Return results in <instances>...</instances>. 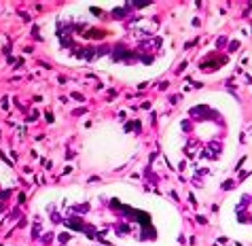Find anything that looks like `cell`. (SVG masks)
<instances>
[{
    "mask_svg": "<svg viewBox=\"0 0 252 246\" xmlns=\"http://www.w3.org/2000/svg\"><path fill=\"white\" fill-rule=\"evenodd\" d=\"M231 219L252 231V178H248L237 195L233 193L231 198Z\"/></svg>",
    "mask_w": 252,
    "mask_h": 246,
    "instance_id": "obj_1",
    "label": "cell"
}]
</instances>
